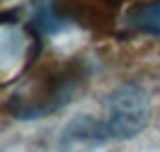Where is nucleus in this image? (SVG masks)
<instances>
[{
	"instance_id": "nucleus-5",
	"label": "nucleus",
	"mask_w": 160,
	"mask_h": 152,
	"mask_svg": "<svg viewBox=\"0 0 160 152\" xmlns=\"http://www.w3.org/2000/svg\"><path fill=\"white\" fill-rule=\"evenodd\" d=\"M126 22H129L131 29L141 31V34H146V36H158L160 39V0L133 7V10L129 12Z\"/></svg>"
},
{
	"instance_id": "nucleus-6",
	"label": "nucleus",
	"mask_w": 160,
	"mask_h": 152,
	"mask_svg": "<svg viewBox=\"0 0 160 152\" xmlns=\"http://www.w3.org/2000/svg\"><path fill=\"white\" fill-rule=\"evenodd\" d=\"M34 27L41 31H46V34H53V31H58L63 27V12H61L58 5H53V2H44L37 7L34 12Z\"/></svg>"
},
{
	"instance_id": "nucleus-2",
	"label": "nucleus",
	"mask_w": 160,
	"mask_h": 152,
	"mask_svg": "<svg viewBox=\"0 0 160 152\" xmlns=\"http://www.w3.org/2000/svg\"><path fill=\"white\" fill-rule=\"evenodd\" d=\"M104 111L112 142L133 140L150 123L153 113L150 92L138 82H124L104 97Z\"/></svg>"
},
{
	"instance_id": "nucleus-1",
	"label": "nucleus",
	"mask_w": 160,
	"mask_h": 152,
	"mask_svg": "<svg viewBox=\"0 0 160 152\" xmlns=\"http://www.w3.org/2000/svg\"><path fill=\"white\" fill-rule=\"evenodd\" d=\"M85 75H88L85 68L73 63V65H66V68L41 77L27 94H20L10 101V113L22 121H34L46 113L58 111L68 101H73V97L80 92Z\"/></svg>"
},
{
	"instance_id": "nucleus-4",
	"label": "nucleus",
	"mask_w": 160,
	"mask_h": 152,
	"mask_svg": "<svg viewBox=\"0 0 160 152\" xmlns=\"http://www.w3.org/2000/svg\"><path fill=\"white\" fill-rule=\"evenodd\" d=\"M117 5H119V0H70L58 7L61 12H66L75 22L85 24V27H95V24L112 22Z\"/></svg>"
},
{
	"instance_id": "nucleus-3",
	"label": "nucleus",
	"mask_w": 160,
	"mask_h": 152,
	"mask_svg": "<svg viewBox=\"0 0 160 152\" xmlns=\"http://www.w3.org/2000/svg\"><path fill=\"white\" fill-rule=\"evenodd\" d=\"M112 142L104 116H75L70 118L58 135L61 152H85Z\"/></svg>"
}]
</instances>
